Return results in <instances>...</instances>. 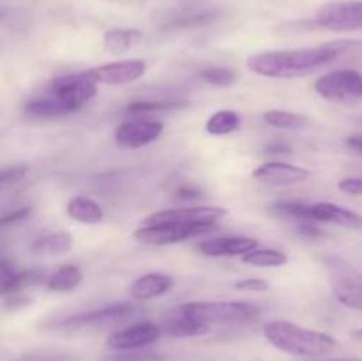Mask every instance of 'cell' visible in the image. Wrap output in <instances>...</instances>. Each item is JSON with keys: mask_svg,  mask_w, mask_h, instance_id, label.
Here are the masks:
<instances>
[{"mask_svg": "<svg viewBox=\"0 0 362 361\" xmlns=\"http://www.w3.org/2000/svg\"><path fill=\"white\" fill-rule=\"evenodd\" d=\"M144 34L136 28H110L105 35H103V48L112 55H122L133 50L134 46L140 45Z\"/></svg>", "mask_w": 362, "mask_h": 361, "instance_id": "44dd1931", "label": "cell"}, {"mask_svg": "<svg viewBox=\"0 0 362 361\" xmlns=\"http://www.w3.org/2000/svg\"><path fill=\"white\" fill-rule=\"evenodd\" d=\"M240 127V115L233 110H219L205 122V131L212 137H226Z\"/></svg>", "mask_w": 362, "mask_h": 361, "instance_id": "484cf974", "label": "cell"}, {"mask_svg": "<svg viewBox=\"0 0 362 361\" xmlns=\"http://www.w3.org/2000/svg\"><path fill=\"white\" fill-rule=\"evenodd\" d=\"M240 258L244 264L255 268H283L288 264V255L276 248H255Z\"/></svg>", "mask_w": 362, "mask_h": 361, "instance_id": "d4e9b609", "label": "cell"}, {"mask_svg": "<svg viewBox=\"0 0 362 361\" xmlns=\"http://www.w3.org/2000/svg\"><path fill=\"white\" fill-rule=\"evenodd\" d=\"M308 222L331 223L345 229L362 230V216L332 202H315L308 209Z\"/></svg>", "mask_w": 362, "mask_h": 361, "instance_id": "2e32d148", "label": "cell"}, {"mask_svg": "<svg viewBox=\"0 0 362 361\" xmlns=\"http://www.w3.org/2000/svg\"><path fill=\"white\" fill-rule=\"evenodd\" d=\"M133 311H134V306L131 303H113V304H106V306H101V308H94V310L74 314L71 315V317L60 321L57 326L66 329H76V328H87V326L110 324V322L122 321V319L129 317Z\"/></svg>", "mask_w": 362, "mask_h": 361, "instance_id": "7c38bea8", "label": "cell"}, {"mask_svg": "<svg viewBox=\"0 0 362 361\" xmlns=\"http://www.w3.org/2000/svg\"><path fill=\"white\" fill-rule=\"evenodd\" d=\"M237 290L244 292H265L269 289V283L262 278H244L235 283Z\"/></svg>", "mask_w": 362, "mask_h": 361, "instance_id": "d6a6232c", "label": "cell"}, {"mask_svg": "<svg viewBox=\"0 0 362 361\" xmlns=\"http://www.w3.org/2000/svg\"><path fill=\"white\" fill-rule=\"evenodd\" d=\"M308 209H310V204H303V202L296 200H283L276 202L272 205V211L276 214L288 216V218L299 219V222H308Z\"/></svg>", "mask_w": 362, "mask_h": 361, "instance_id": "4dcf8cb0", "label": "cell"}, {"mask_svg": "<svg viewBox=\"0 0 362 361\" xmlns=\"http://www.w3.org/2000/svg\"><path fill=\"white\" fill-rule=\"evenodd\" d=\"M350 335H352V338L357 340V342H362V329H356V331H352Z\"/></svg>", "mask_w": 362, "mask_h": 361, "instance_id": "f35d334b", "label": "cell"}, {"mask_svg": "<svg viewBox=\"0 0 362 361\" xmlns=\"http://www.w3.org/2000/svg\"><path fill=\"white\" fill-rule=\"evenodd\" d=\"M311 176H313L311 170L285 161L264 163L253 172V179L272 186H293V184L306 183Z\"/></svg>", "mask_w": 362, "mask_h": 361, "instance_id": "4fadbf2b", "label": "cell"}, {"mask_svg": "<svg viewBox=\"0 0 362 361\" xmlns=\"http://www.w3.org/2000/svg\"><path fill=\"white\" fill-rule=\"evenodd\" d=\"M177 195L180 198H200L202 197V191L194 186H180L177 190Z\"/></svg>", "mask_w": 362, "mask_h": 361, "instance_id": "8d00e7d4", "label": "cell"}, {"mask_svg": "<svg viewBox=\"0 0 362 361\" xmlns=\"http://www.w3.org/2000/svg\"><path fill=\"white\" fill-rule=\"evenodd\" d=\"M338 190L354 197H362V179L361 177H345L338 183Z\"/></svg>", "mask_w": 362, "mask_h": 361, "instance_id": "836d02e7", "label": "cell"}, {"mask_svg": "<svg viewBox=\"0 0 362 361\" xmlns=\"http://www.w3.org/2000/svg\"><path fill=\"white\" fill-rule=\"evenodd\" d=\"M81 280H83V275L76 264H64L46 280V287L52 292H69L80 285Z\"/></svg>", "mask_w": 362, "mask_h": 361, "instance_id": "cb8c5ba5", "label": "cell"}, {"mask_svg": "<svg viewBox=\"0 0 362 361\" xmlns=\"http://www.w3.org/2000/svg\"><path fill=\"white\" fill-rule=\"evenodd\" d=\"M74 246V239L67 232H52L37 237L30 244V250L35 255H59L66 253Z\"/></svg>", "mask_w": 362, "mask_h": 361, "instance_id": "603a6c76", "label": "cell"}, {"mask_svg": "<svg viewBox=\"0 0 362 361\" xmlns=\"http://www.w3.org/2000/svg\"><path fill=\"white\" fill-rule=\"evenodd\" d=\"M148 66L144 59H126L106 62L88 69L92 80L98 85H127L145 76Z\"/></svg>", "mask_w": 362, "mask_h": 361, "instance_id": "ba28073f", "label": "cell"}, {"mask_svg": "<svg viewBox=\"0 0 362 361\" xmlns=\"http://www.w3.org/2000/svg\"><path fill=\"white\" fill-rule=\"evenodd\" d=\"M331 287L336 299L346 308L362 311V275L349 268H336L331 275Z\"/></svg>", "mask_w": 362, "mask_h": 361, "instance_id": "5bb4252c", "label": "cell"}, {"mask_svg": "<svg viewBox=\"0 0 362 361\" xmlns=\"http://www.w3.org/2000/svg\"><path fill=\"white\" fill-rule=\"evenodd\" d=\"M30 214H32L30 205H27V207L14 209V211L6 212V214L2 216V222H0V223H2V227H9V225H13V223L23 222V219L28 218Z\"/></svg>", "mask_w": 362, "mask_h": 361, "instance_id": "e575fe53", "label": "cell"}, {"mask_svg": "<svg viewBox=\"0 0 362 361\" xmlns=\"http://www.w3.org/2000/svg\"><path fill=\"white\" fill-rule=\"evenodd\" d=\"M219 16L218 9L202 7V9L179 11L173 18H170L168 27H197V25H207Z\"/></svg>", "mask_w": 362, "mask_h": 361, "instance_id": "4316f807", "label": "cell"}, {"mask_svg": "<svg viewBox=\"0 0 362 361\" xmlns=\"http://www.w3.org/2000/svg\"><path fill=\"white\" fill-rule=\"evenodd\" d=\"M315 23L332 32L362 30V0L327 4L315 14Z\"/></svg>", "mask_w": 362, "mask_h": 361, "instance_id": "52a82bcc", "label": "cell"}, {"mask_svg": "<svg viewBox=\"0 0 362 361\" xmlns=\"http://www.w3.org/2000/svg\"><path fill=\"white\" fill-rule=\"evenodd\" d=\"M189 105L184 99H144V101H133L127 105V113H148L163 112V110H180Z\"/></svg>", "mask_w": 362, "mask_h": 361, "instance_id": "f1b7e54d", "label": "cell"}, {"mask_svg": "<svg viewBox=\"0 0 362 361\" xmlns=\"http://www.w3.org/2000/svg\"><path fill=\"white\" fill-rule=\"evenodd\" d=\"M182 310L207 326L250 322L260 315V306L250 301H191Z\"/></svg>", "mask_w": 362, "mask_h": 361, "instance_id": "3957f363", "label": "cell"}, {"mask_svg": "<svg viewBox=\"0 0 362 361\" xmlns=\"http://www.w3.org/2000/svg\"><path fill=\"white\" fill-rule=\"evenodd\" d=\"M28 168L25 165H11V166H6V168L2 170V176H0V183H2V186H9V184H14L18 183V180L23 179L25 176H27Z\"/></svg>", "mask_w": 362, "mask_h": 361, "instance_id": "1f68e13d", "label": "cell"}, {"mask_svg": "<svg viewBox=\"0 0 362 361\" xmlns=\"http://www.w3.org/2000/svg\"><path fill=\"white\" fill-rule=\"evenodd\" d=\"M200 78L209 85H216V87H228L235 81V73L230 67H209V69L202 71Z\"/></svg>", "mask_w": 362, "mask_h": 361, "instance_id": "f546056e", "label": "cell"}, {"mask_svg": "<svg viewBox=\"0 0 362 361\" xmlns=\"http://www.w3.org/2000/svg\"><path fill=\"white\" fill-rule=\"evenodd\" d=\"M264 120L267 126L276 127V130H303L310 124L308 117L300 113L286 112V110H269L264 113Z\"/></svg>", "mask_w": 362, "mask_h": 361, "instance_id": "83f0119b", "label": "cell"}, {"mask_svg": "<svg viewBox=\"0 0 362 361\" xmlns=\"http://www.w3.org/2000/svg\"><path fill=\"white\" fill-rule=\"evenodd\" d=\"M173 278L165 273H147L129 285V294L138 301H148L172 290Z\"/></svg>", "mask_w": 362, "mask_h": 361, "instance_id": "ac0fdd59", "label": "cell"}, {"mask_svg": "<svg viewBox=\"0 0 362 361\" xmlns=\"http://www.w3.org/2000/svg\"><path fill=\"white\" fill-rule=\"evenodd\" d=\"M66 212L71 219L78 223H85V225H98L105 218V211L101 205L92 198L78 195L73 197L66 205Z\"/></svg>", "mask_w": 362, "mask_h": 361, "instance_id": "ffe728a7", "label": "cell"}, {"mask_svg": "<svg viewBox=\"0 0 362 361\" xmlns=\"http://www.w3.org/2000/svg\"><path fill=\"white\" fill-rule=\"evenodd\" d=\"M320 98L332 103H354L362 99V74L354 69H336L325 73L313 85Z\"/></svg>", "mask_w": 362, "mask_h": 361, "instance_id": "8992f818", "label": "cell"}, {"mask_svg": "<svg viewBox=\"0 0 362 361\" xmlns=\"http://www.w3.org/2000/svg\"><path fill=\"white\" fill-rule=\"evenodd\" d=\"M265 152L267 154H292V149H290V145L283 144V142H276V144H271L265 147Z\"/></svg>", "mask_w": 362, "mask_h": 361, "instance_id": "d590c367", "label": "cell"}, {"mask_svg": "<svg viewBox=\"0 0 362 361\" xmlns=\"http://www.w3.org/2000/svg\"><path fill=\"white\" fill-rule=\"evenodd\" d=\"M49 94L55 96L62 103L64 108L73 113L94 99V96L98 94V84L92 80L87 71L60 74V76L53 78Z\"/></svg>", "mask_w": 362, "mask_h": 361, "instance_id": "5b68a950", "label": "cell"}, {"mask_svg": "<svg viewBox=\"0 0 362 361\" xmlns=\"http://www.w3.org/2000/svg\"><path fill=\"white\" fill-rule=\"evenodd\" d=\"M228 211L216 205H189V207L163 209L147 216L144 223H218Z\"/></svg>", "mask_w": 362, "mask_h": 361, "instance_id": "9c48e42d", "label": "cell"}, {"mask_svg": "<svg viewBox=\"0 0 362 361\" xmlns=\"http://www.w3.org/2000/svg\"><path fill=\"white\" fill-rule=\"evenodd\" d=\"M339 361H357V360H339Z\"/></svg>", "mask_w": 362, "mask_h": 361, "instance_id": "ab89813d", "label": "cell"}, {"mask_svg": "<svg viewBox=\"0 0 362 361\" xmlns=\"http://www.w3.org/2000/svg\"><path fill=\"white\" fill-rule=\"evenodd\" d=\"M218 227L219 223H144L134 230L133 237L148 246H166L204 236Z\"/></svg>", "mask_w": 362, "mask_h": 361, "instance_id": "277c9868", "label": "cell"}, {"mask_svg": "<svg viewBox=\"0 0 362 361\" xmlns=\"http://www.w3.org/2000/svg\"><path fill=\"white\" fill-rule=\"evenodd\" d=\"M264 336L272 347L300 357H320L331 354L338 342L331 335L308 329L286 321H272L264 326Z\"/></svg>", "mask_w": 362, "mask_h": 361, "instance_id": "7a4b0ae2", "label": "cell"}, {"mask_svg": "<svg viewBox=\"0 0 362 361\" xmlns=\"http://www.w3.org/2000/svg\"><path fill=\"white\" fill-rule=\"evenodd\" d=\"M2 273V282H0V292L2 296H18L21 290L30 289V287L41 285L46 278V273L42 269H16L7 260L0 264Z\"/></svg>", "mask_w": 362, "mask_h": 361, "instance_id": "e0dca14e", "label": "cell"}, {"mask_svg": "<svg viewBox=\"0 0 362 361\" xmlns=\"http://www.w3.org/2000/svg\"><path fill=\"white\" fill-rule=\"evenodd\" d=\"M357 46V42H329L313 48L274 50L255 53L247 59V69L258 76L292 80L303 78L325 66H331L339 55Z\"/></svg>", "mask_w": 362, "mask_h": 361, "instance_id": "6da1fadb", "label": "cell"}, {"mask_svg": "<svg viewBox=\"0 0 362 361\" xmlns=\"http://www.w3.org/2000/svg\"><path fill=\"white\" fill-rule=\"evenodd\" d=\"M346 145L350 149H354L356 152L362 154V134H352V137L346 138Z\"/></svg>", "mask_w": 362, "mask_h": 361, "instance_id": "74e56055", "label": "cell"}, {"mask_svg": "<svg viewBox=\"0 0 362 361\" xmlns=\"http://www.w3.org/2000/svg\"><path fill=\"white\" fill-rule=\"evenodd\" d=\"M163 328L154 324V322H138V324L127 326L120 331L112 333L106 338V345L113 350H134L144 349V347L152 345L161 336Z\"/></svg>", "mask_w": 362, "mask_h": 361, "instance_id": "8fae6325", "label": "cell"}, {"mask_svg": "<svg viewBox=\"0 0 362 361\" xmlns=\"http://www.w3.org/2000/svg\"><path fill=\"white\" fill-rule=\"evenodd\" d=\"M211 329V326L198 322L191 315L182 310V306H177L168 314V317L163 322V331L173 338H186V336H200Z\"/></svg>", "mask_w": 362, "mask_h": 361, "instance_id": "d6986e66", "label": "cell"}, {"mask_svg": "<svg viewBox=\"0 0 362 361\" xmlns=\"http://www.w3.org/2000/svg\"><path fill=\"white\" fill-rule=\"evenodd\" d=\"M25 113L32 119H59V117L69 115L62 103L55 98L53 94L39 96V98H32L25 103L23 106Z\"/></svg>", "mask_w": 362, "mask_h": 361, "instance_id": "7402d4cb", "label": "cell"}, {"mask_svg": "<svg viewBox=\"0 0 362 361\" xmlns=\"http://www.w3.org/2000/svg\"><path fill=\"white\" fill-rule=\"evenodd\" d=\"M165 131L161 120L134 119L120 124L115 131V142L122 149H140L158 140Z\"/></svg>", "mask_w": 362, "mask_h": 361, "instance_id": "30bf717a", "label": "cell"}, {"mask_svg": "<svg viewBox=\"0 0 362 361\" xmlns=\"http://www.w3.org/2000/svg\"><path fill=\"white\" fill-rule=\"evenodd\" d=\"M258 248V241L250 236H221L205 239L198 244V251L207 257H244Z\"/></svg>", "mask_w": 362, "mask_h": 361, "instance_id": "9a60e30c", "label": "cell"}]
</instances>
